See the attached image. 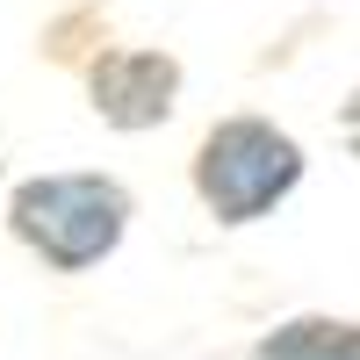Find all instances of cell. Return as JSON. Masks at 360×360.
I'll return each mask as SVG.
<instances>
[{
	"label": "cell",
	"instance_id": "2",
	"mask_svg": "<svg viewBox=\"0 0 360 360\" xmlns=\"http://www.w3.org/2000/svg\"><path fill=\"white\" fill-rule=\"evenodd\" d=\"M303 180H310V159L295 144V130H281L274 115H252V108L217 115L188 159V188L217 231H252L266 217H281Z\"/></svg>",
	"mask_w": 360,
	"mask_h": 360
},
{
	"label": "cell",
	"instance_id": "1",
	"mask_svg": "<svg viewBox=\"0 0 360 360\" xmlns=\"http://www.w3.org/2000/svg\"><path fill=\"white\" fill-rule=\"evenodd\" d=\"M137 224V195L123 173L101 166H51L8 188V238L44 274H94L123 252Z\"/></svg>",
	"mask_w": 360,
	"mask_h": 360
},
{
	"label": "cell",
	"instance_id": "3",
	"mask_svg": "<svg viewBox=\"0 0 360 360\" xmlns=\"http://www.w3.org/2000/svg\"><path fill=\"white\" fill-rule=\"evenodd\" d=\"M79 72H86L94 123L115 130V137H144V130L173 123L180 86H188V65H180L166 44H101Z\"/></svg>",
	"mask_w": 360,
	"mask_h": 360
},
{
	"label": "cell",
	"instance_id": "4",
	"mask_svg": "<svg viewBox=\"0 0 360 360\" xmlns=\"http://www.w3.org/2000/svg\"><path fill=\"white\" fill-rule=\"evenodd\" d=\"M245 360H360V324L332 310H295L245 346Z\"/></svg>",
	"mask_w": 360,
	"mask_h": 360
},
{
	"label": "cell",
	"instance_id": "5",
	"mask_svg": "<svg viewBox=\"0 0 360 360\" xmlns=\"http://www.w3.org/2000/svg\"><path fill=\"white\" fill-rule=\"evenodd\" d=\"M101 44H108V29H101V0H86V8L58 15V22L44 29V51L58 58V65H86Z\"/></svg>",
	"mask_w": 360,
	"mask_h": 360
}]
</instances>
